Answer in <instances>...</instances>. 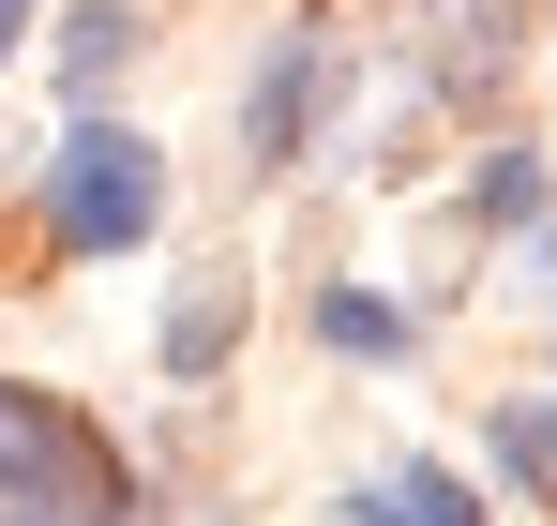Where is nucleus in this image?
I'll return each mask as SVG.
<instances>
[{
  "label": "nucleus",
  "instance_id": "obj_1",
  "mask_svg": "<svg viewBox=\"0 0 557 526\" xmlns=\"http://www.w3.org/2000/svg\"><path fill=\"white\" fill-rule=\"evenodd\" d=\"M46 226H61V256H136V241L166 226V151H151L136 121L76 105L61 151H46Z\"/></svg>",
  "mask_w": 557,
  "mask_h": 526
},
{
  "label": "nucleus",
  "instance_id": "obj_2",
  "mask_svg": "<svg viewBox=\"0 0 557 526\" xmlns=\"http://www.w3.org/2000/svg\"><path fill=\"white\" fill-rule=\"evenodd\" d=\"M0 512H61V526H121L136 512V481H121V451L61 406V391H30V376H0Z\"/></svg>",
  "mask_w": 557,
  "mask_h": 526
},
{
  "label": "nucleus",
  "instance_id": "obj_3",
  "mask_svg": "<svg viewBox=\"0 0 557 526\" xmlns=\"http://www.w3.org/2000/svg\"><path fill=\"white\" fill-rule=\"evenodd\" d=\"M317 105H332V30H272V61L242 90V166H301Z\"/></svg>",
  "mask_w": 557,
  "mask_h": 526
},
{
  "label": "nucleus",
  "instance_id": "obj_4",
  "mask_svg": "<svg viewBox=\"0 0 557 526\" xmlns=\"http://www.w3.org/2000/svg\"><path fill=\"white\" fill-rule=\"evenodd\" d=\"M347 526H482V497H467L453 466H376L362 497H347Z\"/></svg>",
  "mask_w": 557,
  "mask_h": 526
},
{
  "label": "nucleus",
  "instance_id": "obj_5",
  "mask_svg": "<svg viewBox=\"0 0 557 526\" xmlns=\"http://www.w3.org/2000/svg\"><path fill=\"white\" fill-rule=\"evenodd\" d=\"M136 46H151V15H136V0H76V15H61V90L136 76Z\"/></svg>",
  "mask_w": 557,
  "mask_h": 526
},
{
  "label": "nucleus",
  "instance_id": "obj_6",
  "mask_svg": "<svg viewBox=\"0 0 557 526\" xmlns=\"http://www.w3.org/2000/svg\"><path fill=\"white\" fill-rule=\"evenodd\" d=\"M226 347H242V271H196L166 301V376H211Z\"/></svg>",
  "mask_w": 557,
  "mask_h": 526
},
{
  "label": "nucleus",
  "instance_id": "obj_7",
  "mask_svg": "<svg viewBox=\"0 0 557 526\" xmlns=\"http://www.w3.org/2000/svg\"><path fill=\"white\" fill-rule=\"evenodd\" d=\"M317 347H347V361H392V347H407V316H392L376 286H332V301H317Z\"/></svg>",
  "mask_w": 557,
  "mask_h": 526
},
{
  "label": "nucleus",
  "instance_id": "obj_8",
  "mask_svg": "<svg viewBox=\"0 0 557 526\" xmlns=\"http://www.w3.org/2000/svg\"><path fill=\"white\" fill-rule=\"evenodd\" d=\"M467 211H482V226H528V211H543V166H528V151H497V166L467 180Z\"/></svg>",
  "mask_w": 557,
  "mask_h": 526
},
{
  "label": "nucleus",
  "instance_id": "obj_9",
  "mask_svg": "<svg viewBox=\"0 0 557 526\" xmlns=\"http://www.w3.org/2000/svg\"><path fill=\"white\" fill-rule=\"evenodd\" d=\"M512 286H528V301H557V226H528V256H512Z\"/></svg>",
  "mask_w": 557,
  "mask_h": 526
},
{
  "label": "nucleus",
  "instance_id": "obj_10",
  "mask_svg": "<svg viewBox=\"0 0 557 526\" xmlns=\"http://www.w3.org/2000/svg\"><path fill=\"white\" fill-rule=\"evenodd\" d=\"M30 30H46V0H0V61H15V46H30Z\"/></svg>",
  "mask_w": 557,
  "mask_h": 526
},
{
  "label": "nucleus",
  "instance_id": "obj_11",
  "mask_svg": "<svg viewBox=\"0 0 557 526\" xmlns=\"http://www.w3.org/2000/svg\"><path fill=\"white\" fill-rule=\"evenodd\" d=\"M0 526H61V512H0Z\"/></svg>",
  "mask_w": 557,
  "mask_h": 526
}]
</instances>
